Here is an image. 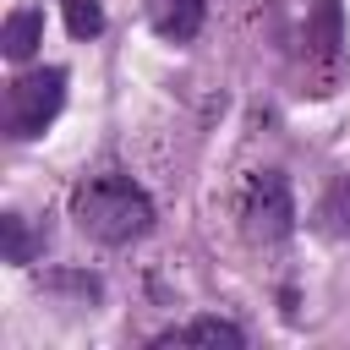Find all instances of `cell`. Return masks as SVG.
Instances as JSON below:
<instances>
[{"mask_svg": "<svg viewBox=\"0 0 350 350\" xmlns=\"http://www.w3.org/2000/svg\"><path fill=\"white\" fill-rule=\"evenodd\" d=\"M38 44H44V11L38 5H16L11 16H5V27H0V49H5V60H33L38 55Z\"/></svg>", "mask_w": 350, "mask_h": 350, "instance_id": "obj_6", "label": "cell"}, {"mask_svg": "<svg viewBox=\"0 0 350 350\" xmlns=\"http://www.w3.org/2000/svg\"><path fill=\"white\" fill-rule=\"evenodd\" d=\"M317 230L328 241H350V175H339L328 186V197L317 202Z\"/></svg>", "mask_w": 350, "mask_h": 350, "instance_id": "obj_7", "label": "cell"}, {"mask_svg": "<svg viewBox=\"0 0 350 350\" xmlns=\"http://www.w3.org/2000/svg\"><path fill=\"white\" fill-rule=\"evenodd\" d=\"M0 246H5V262H16V268H27V262H33L38 241H33V230H27V219H22V213H5V219H0Z\"/></svg>", "mask_w": 350, "mask_h": 350, "instance_id": "obj_8", "label": "cell"}, {"mask_svg": "<svg viewBox=\"0 0 350 350\" xmlns=\"http://www.w3.org/2000/svg\"><path fill=\"white\" fill-rule=\"evenodd\" d=\"M241 219H246V235L273 246L295 230V197H290V180L284 170H262L246 180V197H241Z\"/></svg>", "mask_w": 350, "mask_h": 350, "instance_id": "obj_3", "label": "cell"}, {"mask_svg": "<svg viewBox=\"0 0 350 350\" xmlns=\"http://www.w3.org/2000/svg\"><path fill=\"white\" fill-rule=\"evenodd\" d=\"M164 345H213V350H241V345H246V334H241L230 317H197V323L170 328V334H159V339H153V350H164Z\"/></svg>", "mask_w": 350, "mask_h": 350, "instance_id": "obj_5", "label": "cell"}, {"mask_svg": "<svg viewBox=\"0 0 350 350\" xmlns=\"http://www.w3.org/2000/svg\"><path fill=\"white\" fill-rule=\"evenodd\" d=\"M202 16H208V0H148V22H153V33L170 38V44L197 38Z\"/></svg>", "mask_w": 350, "mask_h": 350, "instance_id": "obj_4", "label": "cell"}, {"mask_svg": "<svg viewBox=\"0 0 350 350\" xmlns=\"http://www.w3.org/2000/svg\"><path fill=\"white\" fill-rule=\"evenodd\" d=\"M60 16H66V33L82 38V44L104 33V5L98 0H60Z\"/></svg>", "mask_w": 350, "mask_h": 350, "instance_id": "obj_9", "label": "cell"}, {"mask_svg": "<svg viewBox=\"0 0 350 350\" xmlns=\"http://www.w3.org/2000/svg\"><path fill=\"white\" fill-rule=\"evenodd\" d=\"M60 104H66V71H60V66L27 71V77H16L11 93H5V131H11L16 142H27V137H38V131L60 115Z\"/></svg>", "mask_w": 350, "mask_h": 350, "instance_id": "obj_2", "label": "cell"}, {"mask_svg": "<svg viewBox=\"0 0 350 350\" xmlns=\"http://www.w3.org/2000/svg\"><path fill=\"white\" fill-rule=\"evenodd\" d=\"M71 219H77V230H82L88 241H98V246H131V241H142V235L153 230V202H148V191H142L131 175L104 170V175H88V180L77 186Z\"/></svg>", "mask_w": 350, "mask_h": 350, "instance_id": "obj_1", "label": "cell"}]
</instances>
